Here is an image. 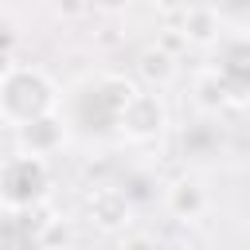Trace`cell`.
<instances>
[{
	"instance_id": "277c9868",
	"label": "cell",
	"mask_w": 250,
	"mask_h": 250,
	"mask_svg": "<svg viewBox=\"0 0 250 250\" xmlns=\"http://www.w3.org/2000/svg\"><path fill=\"white\" fill-rule=\"evenodd\" d=\"M62 145H66V125H62V117H55V113H43V117H31V121L16 125V148H20L23 156L47 160V156H55Z\"/></svg>"
},
{
	"instance_id": "9c48e42d",
	"label": "cell",
	"mask_w": 250,
	"mask_h": 250,
	"mask_svg": "<svg viewBox=\"0 0 250 250\" xmlns=\"http://www.w3.org/2000/svg\"><path fill=\"white\" fill-rule=\"evenodd\" d=\"M137 74H141V82H148L152 90H164V86L176 82L180 62H176V55H172L164 43H156V47H145V51L137 55Z\"/></svg>"
},
{
	"instance_id": "4fadbf2b",
	"label": "cell",
	"mask_w": 250,
	"mask_h": 250,
	"mask_svg": "<svg viewBox=\"0 0 250 250\" xmlns=\"http://www.w3.org/2000/svg\"><path fill=\"white\" fill-rule=\"evenodd\" d=\"M152 4H156L160 12H176V16H180V12H184V8L191 4V0H152Z\"/></svg>"
},
{
	"instance_id": "5b68a950",
	"label": "cell",
	"mask_w": 250,
	"mask_h": 250,
	"mask_svg": "<svg viewBox=\"0 0 250 250\" xmlns=\"http://www.w3.org/2000/svg\"><path fill=\"white\" fill-rule=\"evenodd\" d=\"M86 215H90V223H94L98 230L121 234V230H129V223H133V203H129V195H125L121 188H98V191H90V199H86Z\"/></svg>"
},
{
	"instance_id": "9a60e30c",
	"label": "cell",
	"mask_w": 250,
	"mask_h": 250,
	"mask_svg": "<svg viewBox=\"0 0 250 250\" xmlns=\"http://www.w3.org/2000/svg\"><path fill=\"white\" fill-rule=\"evenodd\" d=\"M59 12H78V0H62V4H59Z\"/></svg>"
},
{
	"instance_id": "2e32d148",
	"label": "cell",
	"mask_w": 250,
	"mask_h": 250,
	"mask_svg": "<svg viewBox=\"0 0 250 250\" xmlns=\"http://www.w3.org/2000/svg\"><path fill=\"white\" fill-rule=\"evenodd\" d=\"M4 125H8V121H4V109H0V129H4Z\"/></svg>"
},
{
	"instance_id": "5bb4252c",
	"label": "cell",
	"mask_w": 250,
	"mask_h": 250,
	"mask_svg": "<svg viewBox=\"0 0 250 250\" xmlns=\"http://www.w3.org/2000/svg\"><path fill=\"white\" fill-rule=\"evenodd\" d=\"M12 66H16V62H12V51H8V47H0V78H4Z\"/></svg>"
},
{
	"instance_id": "30bf717a",
	"label": "cell",
	"mask_w": 250,
	"mask_h": 250,
	"mask_svg": "<svg viewBox=\"0 0 250 250\" xmlns=\"http://www.w3.org/2000/svg\"><path fill=\"white\" fill-rule=\"evenodd\" d=\"M70 223L66 219H47L39 230V250H66L70 246Z\"/></svg>"
},
{
	"instance_id": "3957f363",
	"label": "cell",
	"mask_w": 250,
	"mask_h": 250,
	"mask_svg": "<svg viewBox=\"0 0 250 250\" xmlns=\"http://www.w3.org/2000/svg\"><path fill=\"white\" fill-rule=\"evenodd\" d=\"M47 184V168L39 156H23L16 152L4 168H0V195L8 203H27L39 195V188Z\"/></svg>"
},
{
	"instance_id": "8fae6325",
	"label": "cell",
	"mask_w": 250,
	"mask_h": 250,
	"mask_svg": "<svg viewBox=\"0 0 250 250\" xmlns=\"http://www.w3.org/2000/svg\"><path fill=\"white\" fill-rule=\"evenodd\" d=\"M117 250H160V242H156L148 230H121Z\"/></svg>"
},
{
	"instance_id": "8992f818",
	"label": "cell",
	"mask_w": 250,
	"mask_h": 250,
	"mask_svg": "<svg viewBox=\"0 0 250 250\" xmlns=\"http://www.w3.org/2000/svg\"><path fill=\"white\" fill-rule=\"evenodd\" d=\"M234 98H238V86H230V78L219 66H207L191 78V102L199 113H223Z\"/></svg>"
},
{
	"instance_id": "7c38bea8",
	"label": "cell",
	"mask_w": 250,
	"mask_h": 250,
	"mask_svg": "<svg viewBox=\"0 0 250 250\" xmlns=\"http://www.w3.org/2000/svg\"><path fill=\"white\" fill-rule=\"evenodd\" d=\"M133 0H94V8L98 12H105V16H117V12H125Z\"/></svg>"
},
{
	"instance_id": "ba28073f",
	"label": "cell",
	"mask_w": 250,
	"mask_h": 250,
	"mask_svg": "<svg viewBox=\"0 0 250 250\" xmlns=\"http://www.w3.org/2000/svg\"><path fill=\"white\" fill-rule=\"evenodd\" d=\"M164 207L172 211V219L191 223V219H199V215L207 211V188H203L199 180H191V176H180V180L168 184V191H164Z\"/></svg>"
},
{
	"instance_id": "52a82bcc",
	"label": "cell",
	"mask_w": 250,
	"mask_h": 250,
	"mask_svg": "<svg viewBox=\"0 0 250 250\" xmlns=\"http://www.w3.org/2000/svg\"><path fill=\"white\" fill-rule=\"evenodd\" d=\"M223 35V16L211 4H188L180 12V39L191 47H211Z\"/></svg>"
},
{
	"instance_id": "6da1fadb",
	"label": "cell",
	"mask_w": 250,
	"mask_h": 250,
	"mask_svg": "<svg viewBox=\"0 0 250 250\" xmlns=\"http://www.w3.org/2000/svg\"><path fill=\"white\" fill-rule=\"evenodd\" d=\"M59 105V86L47 78L39 66H12L0 78V109L8 125H23L31 117L55 113Z\"/></svg>"
},
{
	"instance_id": "7a4b0ae2",
	"label": "cell",
	"mask_w": 250,
	"mask_h": 250,
	"mask_svg": "<svg viewBox=\"0 0 250 250\" xmlns=\"http://www.w3.org/2000/svg\"><path fill=\"white\" fill-rule=\"evenodd\" d=\"M117 129L129 141H156L168 129V105L156 90H133L117 109Z\"/></svg>"
}]
</instances>
